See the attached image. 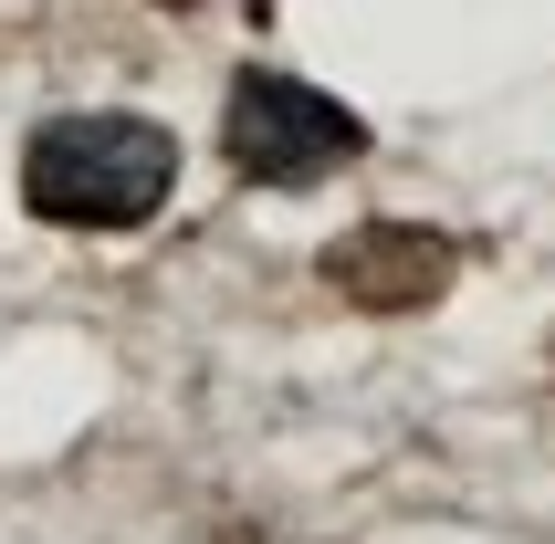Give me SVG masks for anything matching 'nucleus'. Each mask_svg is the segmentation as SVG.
Wrapping results in <instances>:
<instances>
[{"label":"nucleus","instance_id":"f257e3e1","mask_svg":"<svg viewBox=\"0 0 555 544\" xmlns=\"http://www.w3.org/2000/svg\"><path fill=\"white\" fill-rule=\"evenodd\" d=\"M179 189V137L157 116H53L22 147V199L53 231H147Z\"/></svg>","mask_w":555,"mask_h":544},{"label":"nucleus","instance_id":"f03ea898","mask_svg":"<svg viewBox=\"0 0 555 544\" xmlns=\"http://www.w3.org/2000/svg\"><path fill=\"white\" fill-rule=\"evenodd\" d=\"M220 147L251 189H314L346 157H367V116H346L305 74H242L231 105H220Z\"/></svg>","mask_w":555,"mask_h":544},{"label":"nucleus","instance_id":"7ed1b4c3","mask_svg":"<svg viewBox=\"0 0 555 544\" xmlns=\"http://www.w3.org/2000/svg\"><path fill=\"white\" fill-rule=\"evenodd\" d=\"M451 272H462V251L440 231H420V220H367V231L325 242V283L346 303H367V314H420V303L451 294Z\"/></svg>","mask_w":555,"mask_h":544}]
</instances>
